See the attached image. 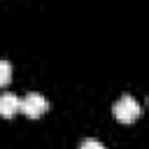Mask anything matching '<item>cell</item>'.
<instances>
[{
  "instance_id": "obj_1",
  "label": "cell",
  "mask_w": 149,
  "mask_h": 149,
  "mask_svg": "<svg viewBox=\"0 0 149 149\" xmlns=\"http://www.w3.org/2000/svg\"><path fill=\"white\" fill-rule=\"evenodd\" d=\"M112 112H114L116 121H121V123H133V121L140 116L142 107H140V102H137V100H135L130 93H123V95H121V98L114 102Z\"/></svg>"
},
{
  "instance_id": "obj_2",
  "label": "cell",
  "mask_w": 149,
  "mask_h": 149,
  "mask_svg": "<svg viewBox=\"0 0 149 149\" xmlns=\"http://www.w3.org/2000/svg\"><path fill=\"white\" fill-rule=\"evenodd\" d=\"M26 116H30V119H37V116H42L47 109H49V100L42 95V93H37V91H28L23 98H21V107H19Z\"/></svg>"
},
{
  "instance_id": "obj_3",
  "label": "cell",
  "mask_w": 149,
  "mask_h": 149,
  "mask_svg": "<svg viewBox=\"0 0 149 149\" xmlns=\"http://www.w3.org/2000/svg\"><path fill=\"white\" fill-rule=\"evenodd\" d=\"M19 107H21V98L19 95H14V93H0V116L9 119V116H14L19 112Z\"/></svg>"
},
{
  "instance_id": "obj_4",
  "label": "cell",
  "mask_w": 149,
  "mask_h": 149,
  "mask_svg": "<svg viewBox=\"0 0 149 149\" xmlns=\"http://www.w3.org/2000/svg\"><path fill=\"white\" fill-rule=\"evenodd\" d=\"M9 79H12V63L0 58V86L9 84Z\"/></svg>"
},
{
  "instance_id": "obj_5",
  "label": "cell",
  "mask_w": 149,
  "mask_h": 149,
  "mask_svg": "<svg viewBox=\"0 0 149 149\" xmlns=\"http://www.w3.org/2000/svg\"><path fill=\"white\" fill-rule=\"evenodd\" d=\"M79 149H105V144L100 142V140H93V137H86L81 144H79Z\"/></svg>"
}]
</instances>
